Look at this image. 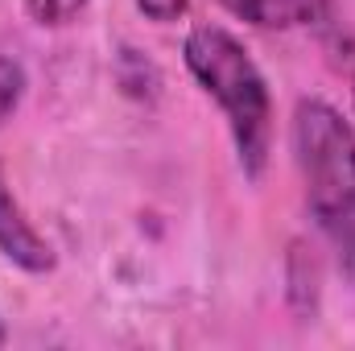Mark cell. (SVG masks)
Here are the masks:
<instances>
[{"label":"cell","mask_w":355,"mask_h":351,"mask_svg":"<svg viewBox=\"0 0 355 351\" xmlns=\"http://www.w3.org/2000/svg\"><path fill=\"white\" fill-rule=\"evenodd\" d=\"M293 162L306 186V207L335 257V268L355 285V128L352 120L306 95L293 108Z\"/></svg>","instance_id":"obj_1"},{"label":"cell","mask_w":355,"mask_h":351,"mask_svg":"<svg viewBox=\"0 0 355 351\" xmlns=\"http://www.w3.org/2000/svg\"><path fill=\"white\" fill-rule=\"evenodd\" d=\"M182 58H186V71L198 79V87L219 103L240 170L257 182L265 174L268 149H272V99H268L261 67L252 62L244 42L223 25L190 29L182 42Z\"/></svg>","instance_id":"obj_2"},{"label":"cell","mask_w":355,"mask_h":351,"mask_svg":"<svg viewBox=\"0 0 355 351\" xmlns=\"http://www.w3.org/2000/svg\"><path fill=\"white\" fill-rule=\"evenodd\" d=\"M0 257L12 261L25 273H50L54 268V248L50 240L25 219V207L12 190V182L0 166Z\"/></svg>","instance_id":"obj_3"},{"label":"cell","mask_w":355,"mask_h":351,"mask_svg":"<svg viewBox=\"0 0 355 351\" xmlns=\"http://www.w3.org/2000/svg\"><path fill=\"white\" fill-rule=\"evenodd\" d=\"M232 17L257 25V29H306L322 25L335 8V0H219Z\"/></svg>","instance_id":"obj_4"},{"label":"cell","mask_w":355,"mask_h":351,"mask_svg":"<svg viewBox=\"0 0 355 351\" xmlns=\"http://www.w3.org/2000/svg\"><path fill=\"white\" fill-rule=\"evenodd\" d=\"M285 277H289V306L297 318H314L318 310V257L314 248H306L302 240L289 248V264H285Z\"/></svg>","instance_id":"obj_5"},{"label":"cell","mask_w":355,"mask_h":351,"mask_svg":"<svg viewBox=\"0 0 355 351\" xmlns=\"http://www.w3.org/2000/svg\"><path fill=\"white\" fill-rule=\"evenodd\" d=\"M21 95H25V67L12 54H0V128L21 108Z\"/></svg>","instance_id":"obj_6"},{"label":"cell","mask_w":355,"mask_h":351,"mask_svg":"<svg viewBox=\"0 0 355 351\" xmlns=\"http://www.w3.org/2000/svg\"><path fill=\"white\" fill-rule=\"evenodd\" d=\"M83 4L87 0H25V12L37 25H71L83 12Z\"/></svg>","instance_id":"obj_7"},{"label":"cell","mask_w":355,"mask_h":351,"mask_svg":"<svg viewBox=\"0 0 355 351\" xmlns=\"http://www.w3.org/2000/svg\"><path fill=\"white\" fill-rule=\"evenodd\" d=\"M327 54H331V62H335V71L352 83L355 91V37L352 33H343V29H335L331 37H327Z\"/></svg>","instance_id":"obj_8"},{"label":"cell","mask_w":355,"mask_h":351,"mask_svg":"<svg viewBox=\"0 0 355 351\" xmlns=\"http://www.w3.org/2000/svg\"><path fill=\"white\" fill-rule=\"evenodd\" d=\"M186 4H190V0H137V8H141L149 21H157V25H170L178 17H186Z\"/></svg>","instance_id":"obj_9"},{"label":"cell","mask_w":355,"mask_h":351,"mask_svg":"<svg viewBox=\"0 0 355 351\" xmlns=\"http://www.w3.org/2000/svg\"><path fill=\"white\" fill-rule=\"evenodd\" d=\"M0 343H4V323H0Z\"/></svg>","instance_id":"obj_10"}]
</instances>
